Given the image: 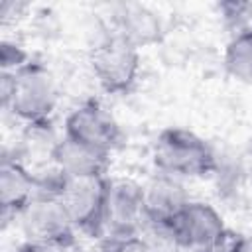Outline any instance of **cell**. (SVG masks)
I'll return each instance as SVG.
<instances>
[{
  "label": "cell",
  "instance_id": "1",
  "mask_svg": "<svg viewBox=\"0 0 252 252\" xmlns=\"http://www.w3.org/2000/svg\"><path fill=\"white\" fill-rule=\"evenodd\" d=\"M2 110L26 124L49 122L57 108V87L45 63L30 59L18 71H0Z\"/></svg>",
  "mask_w": 252,
  "mask_h": 252
},
{
  "label": "cell",
  "instance_id": "2",
  "mask_svg": "<svg viewBox=\"0 0 252 252\" xmlns=\"http://www.w3.org/2000/svg\"><path fill=\"white\" fill-rule=\"evenodd\" d=\"M219 158L217 150L205 138L179 126L159 130L152 146L156 171L169 173L179 179L215 177Z\"/></svg>",
  "mask_w": 252,
  "mask_h": 252
},
{
  "label": "cell",
  "instance_id": "3",
  "mask_svg": "<svg viewBox=\"0 0 252 252\" xmlns=\"http://www.w3.org/2000/svg\"><path fill=\"white\" fill-rule=\"evenodd\" d=\"M89 67L102 93L110 96H128L140 81V49L106 30L89 51Z\"/></svg>",
  "mask_w": 252,
  "mask_h": 252
},
{
  "label": "cell",
  "instance_id": "4",
  "mask_svg": "<svg viewBox=\"0 0 252 252\" xmlns=\"http://www.w3.org/2000/svg\"><path fill=\"white\" fill-rule=\"evenodd\" d=\"M110 175L69 177L61 173L57 197L65 205L79 234L98 242L106 234V203Z\"/></svg>",
  "mask_w": 252,
  "mask_h": 252
},
{
  "label": "cell",
  "instance_id": "5",
  "mask_svg": "<svg viewBox=\"0 0 252 252\" xmlns=\"http://www.w3.org/2000/svg\"><path fill=\"white\" fill-rule=\"evenodd\" d=\"M16 222L20 224L26 240L55 244L71 250L79 248V232L65 205L53 191H39L32 199V203L20 213Z\"/></svg>",
  "mask_w": 252,
  "mask_h": 252
},
{
  "label": "cell",
  "instance_id": "6",
  "mask_svg": "<svg viewBox=\"0 0 252 252\" xmlns=\"http://www.w3.org/2000/svg\"><path fill=\"white\" fill-rule=\"evenodd\" d=\"M167 226L171 228L181 250L187 252H209L222 248L232 234L215 205L195 199H191L167 222Z\"/></svg>",
  "mask_w": 252,
  "mask_h": 252
},
{
  "label": "cell",
  "instance_id": "7",
  "mask_svg": "<svg viewBox=\"0 0 252 252\" xmlns=\"http://www.w3.org/2000/svg\"><path fill=\"white\" fill-rule=\"evenodd\" d=\"M63 136L106 154L116 152L126 140L120 122L96 98H87L67 112Z\"/></svg>",
  "mask_w": 252,
  "mask_h": 252
},
{
  "label": "cell",
  "instance_id": "8",
  "mask_svg": "<svg viewBox=\"0 0 252 252\" xmlns=\"http://www.w3.org/2000/svg\"><path fill=\"white\" fill-rule=\"evenodd\" d=\"M39 189L41 175L32 171L18 152H4L0 161V209L4 224L18 220L20 213L32 203Z\"/></svg>",
  "mask_w": 252,
  "mask_h": 252
},
{
  "label": "cell",
  "instance_id": "9",
  "mask_svg": "<svg viewBox=\"0 0 252 252\" xmlns=\"http://www.w3.org/2000/svg\"><path fill=\"white\" fill-rule=\"evenodd\" d=\"M144 220V185L126 177H110L104 236H134L140 232Z\"/></svg>",
  "mask_w": 252,
  "mask_h": 252
},
{
  "label": "cell",
  "instance_id": "10",
  "mask_svg": "<svg viewBox=\"0 0 252 252\" xmlns=\"http://www.w3.org/2000/svg\"><path fill=\"white\" fill-rule=\"evenodd\" d=\"M110 32L124 37L134 47H150L163 39L165 26L161 16L140 2H120L110 10Z\"/></svg>",
  "mask_w": 252,
  "mask_h": 252
},
{
  "label": "cell",
  "instance_id": "11",
  "mask_svg": "<svg viewBox=\"0 0 252 252\" xmlns=\"http://www.w3.org/2000/svg\"><path fill=\"white\" fill-rule=\"evenodd\" d=\"M110 156L67 136H61L53 146L49 159L55 169L69 177H102L110 175Z\"/></svg>",
  "mask_w": 252,
  "mask_h": 252
},
{
  "label": "cell",
  "instance_id": "12",
  "mask_svg": "<svg viewBox=\"0 0 252 252\" xmlns=\"http://www.w3.org/2000/svg\"><path fill=\"white\" fill-rule=\"evenodd\" d=\"M191 201L179 177L156 171L144 183V207L148 220L169 222Z\"/></svg>",
  "mask_w": 252,
  "mask_h": 252
},
{
  "label": "cell",
  "instance_id": "13",
  "mask_svg": "<svg viewBox=\"0 0 252 252\" xmlns=\"http://www.w3.org/2000/svg\"><path fill=\"white\" fill-rule=\"evenodd\" d=\"M222 65L234 81L252 85V26L228 37L222 53Z\"/></svg>",
  "mask_w": 252,
  "mask_h": 252
},
{
  "label": "cell",
  "instance_id": "14",
  "mask_svg": "<svg viewBox=\"0 0 252 252\" xmlns=\"http://www.w3.org/2000/svg\"><path fill=\"white\" fill-rule=\"evenodd\" d=\"M138 234L144 238L150 252H183L179 242L175 240L171 228L167 226V222L146 219Z\"/></svg>",
  "mask_w": 252,
  "mask_h": 252
},
{
  "label": "cell",
  "instance_id": "15",
  "mask_svg": "<svg viewBox=\"0 0 252 252\" xmlns=\"http://www.w3.org/2000/svg\"><path fill=\"white\" fill-rule=\"evenodd\" d=\"M217 14L220 18V24L224 26V30H228L230 35L252 26V2H238V0L220 2L217 4Z\"/></svg>",
  "mask_w": 252,
  "mask_h": 252
},
{
  "label": "cell",
  "instance_id": "16",
  "mask_svg": "<svg viewBox=\"0 0 252 252\" xmlns=\"http://www.w3.org/2000/svg\"><path fill=\"white\" fill-rule=\"evenodd\" d=\"M30 53L16 41H10V39H2L0 43V69L2 71H18L20 67H24L28 61H30Z\"/></svg>",
  "mask_w": 252,
  "mask_h": 252
},
{
  "label": "cell",
  "instance_id": "17",
  "mask_svg": "<svg viewBox=\"0 0 252 252\" xmlns=\"http://www.w3.org/2000/svg\"><path fill=\"white\" fill-rule=\"evenodd\" d=\"M102 252H150L140 234L134 236H104L98 240Z\"/></svg>",
  "mask_w": 252,
  "mask_h": 252
},
{
  "label": "cell",
  "instance_id": "18",
  "mask_svg": "<svg viewBox=\"0 0 252 252\" xmlns=\"http://www.w3.org/2000/svg\"><path fill=\"white\" fill-rule=\"evenodd\" d=\"M12 252H75V250H71V248H63V246H55V244H43V242L24 240V242L18 244Z\"/></svg>",
  "mask_w": 252,
  "mask_h": 252
},
{
  "label": "cell",
  "instance_id": "19",
  "mask_svg": "<svg viewBox=\"0 0 252 252\" xmlns=\"http://www.w3.org/2000/svg\"><path fill=\"white\" fill-rule=\"evenodd\" d=\"M224 248H226V252H252V236L230 234Z\"/></svg>",
  "mask_w": 252,
  "mask_h": 252
},
{
  "label": "cell",
  "instance_id": "20",
  "mask_svg": "<svg viewBox=\"0 0 252 252\" xmlns=\"http://www.w3.org/2000/svg\"><path fill=\"white\" fill-rule=\"evenodd\" d=\"M75 252H102V248H100V244H98V242H94L93 246H83V248L79 246Z\"/></svg>",
  "mask_w": 252,
  "mask_h": 252
},
{
  "label": "cell",
  "instance_id": "21",
  "mask_svg": "<svg viewBox=\"0 0 252 252\" xmlns=\"http://www.w3.org/2000/svg\"><path fill=\"white\" fill-rule=\"evenodd\" d=\"M209 252H226V248L222 246V248H217V250H209Z\"/></svg>",
  "mask_w": 252,
  "mask_h": 252
}]
</instances>
